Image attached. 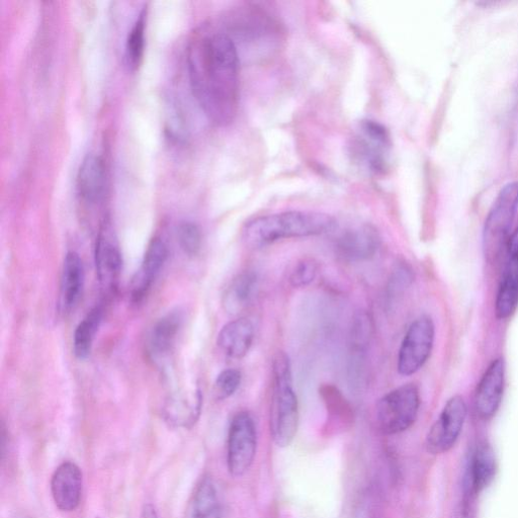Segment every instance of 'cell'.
<instances>
[{
    "mask_svg": "<svg viewBox=\"0 0 518 518\" xmlns=\"http://www.w3.org/2000/svg\"><path fill=\"white\" fill-rule=\"evenodd\" d=\"M240 56L224 31L202 30L190 43L189 75L194 96L217 126L231 124L238 112Z\"/></svg>",
    "mask_w": 518,
    "mask_h": 518,
    "instance_id": "cell-1",
    "label": "cell"
},
{
    "mask_svg": "<svg viewBox=\"0 0 518 518\" xmlns=\"http://www.w3.org/2000/svg\"><path fill=\"white\" fill-rule=\"evenodd\" d=\"M337 223L327 214L310 211H288L249 221L243 228L245 243L253 248L266 247L278 241L327 234Z\"/></svg>",
    "mask_w": 518,
    "mask_h": 518,
    "instance_id": "cell-2",
    "label": "cell"
},
{
    "mask_svg": "<svg viewBox=\"0 0 518 518\" xmlns=\"http://www.w3.org/2000/svg\"><path fill=\"white\" fill-rule=\"evenodd\" d=\"M225 33L234 42L240 57L243 53L256 61L275 54L284 42L285 32L272 13L251 4L230 17L229 29Z\"/></svg>",
    "mask_w": 518,
    "mask_h": 518,
    "instance_id": "cell-3",
    "label": "cell"
},
{
    "mask_svg": "<svg viewBox=\"0 0 518 518\" xmlns=\"http://www.w3.org/2000/svg\"><path fill=\"white\" fill-rule=\"evenodd\" d=\"M273 376L271 436L279 448H287L296 438L300 414L298 398L293 387L291 362L283 352L274 360Z\"/></svg>",
    "mask_w": 518,
    "mask_h": 518,
    "instance_id": "cell-4",
    "label": "cell"
},
{
    "mask_svg": "<svg viewBox=\"0 0 518 518\" xmlns=\"http://www.w3.org/2000/svg\"><path fill=\"white\" fill-rule=\"evenodd\" d=\"M353 161L369 176L386 174L392 142L388 130L376 121H362L351 143Z\"/></svg>",
    "mask_w": 518,
    "mask_h": 518,
    "instance_id": "cell-5",
    "label": "cell"
},
{
    "mask_svg": "<svg viewBox=\"0 0 518 518\" xmlns=\"http://www.w3.org/2000/svg\"><path fill=\"white\" fill-rule=\"evenodd\" d=\"M518 209V183L504 186L486 218L483 249L489 263H495L510 238V230Z\"/></svg>",
    "mask_w": 518,
    "mask_h": 518,
    "instance_id": "cell-6",
    "label": "cell"
},
{
    "mask_svg": "<svg viewBox=\"0 0 518 518\" xmlns=\"http://www.w3.org/2000/svg\"><path fill=\"white\" fill-rule=\"evenodd\" d=\"M420 407V393L414 384H405L383 396L376 407L377 423L384 435L394 436L409 429Z\"/></svg>",
    "mask_w": 518,
    "mask_h": 518,
    "instance_id": "cell-7",
    "label": "cell"
},
{
    "mask_svg": "<svg viewBox=\"0 0 518 518\" xmlns=\"http://www.w3.org/2000/svg\"><path fill=\"white\" fill-rule=\"evenodd\" d=\"M436 327L433 319L423 315L409 326L398 354L397 369L401 376L419 372L434 350Z\"/></svg>",
    "mask_w": 518,
    "mask_h": 518,
    "instance_id": "cell-8",
    "label": "cell"
},
{
    "mask_svg": "<svg viewBox=\"0 0 518 518\" xmlns=\"http://www.w3.org/2000/svg\"><path fill=\"white\" fill-rule=\"evenodd\" d=\"M257 449V430L246 411L237 413L229 426L227 467L233 477H241L251 468Z\"/></svg>",
    "mask_w": 518,
    "mask_h": 518,
    "instance_id": "cell-9",
    "label": "cell"
},
{
    "mask_svg": "<svg viewBox=\"0 0 518 518\" xmlns=\"http://www.w3.org/2000/svg\"><path fill=\"white\" fill-rule=\"evenodd\" d=\"M467 417V404L462 396L452 397L445 405L439 418L431 426L426 438L430 454L449 452L457 443Z\"/></svg>",
    "mask_w": 518,
    "mask_h": 518,
    "instance_id": "cell-10",
    "label": "cell"
},
{
    "mask_svg": "<svg viewBox=\"0 0 518 518\" xmlns=\"http://www.w3.org/2000/svg\"><path fill=\"white\" fill-rule=\"evenodd\" d=\"M518 307V227L510 235L507 259L495 300V315L500 320L510 318Z\"/></svg>",
    "mask_w": 518,
    "mask_h": 518,
    "instance_id": "cell-11",
    "label": "cell"
},
{
    "mask_svg": "<svg viewBox=\"0 0 518 518\" xmlns=\"http://www.w3.org/2000/svg\"><path fill=\"white\" fill-rule=\"evenodd\" d=\"M380 246L378 231L370 225H363L343 232L336 242V251L345 262L362 263L370 261Z\"/></svg>",
    "mask_w": 518,
    "mask_h": 518,
    "instance_id": "cell-12",
    "label": "cell"
},
{
    "mask_svg": "<svg viewBox=\"0 0 518 518\" xmlns=\"http://www.w3.org/2000/svg\"><path fill=\"white\" fill-rule=\"evenodd\" d=\"M505 386V363L494 360L482 376L475 394V410L484 420L491 419L498 411Z\"/></svg>",
    "mask_w": 518,
    "mask_h": 518,
    "instance_id": "cell-13",
    "label": "cell"
},
{
    "mask_svg": "<svg viewBox=\"0 0 518 518\" xmlns=\"http://www.w3.org/2000/svg\"><path fill=\"white\" fill-rule=\"evenodd\" d=\"M122 254L112 232L106 224L101 230L96 245V268L101 286L112 291L118 284L122 272Z\"/></svg>",
    "mask_w": 518,
    "mask_h": 518,
    "instance_id": "cell-14",
    "label": "cell"
},
{
    "mask_svg": "<svg viewBox=\"0 0 518 518\" xmlns=\"http://www.w3.org/2000/svg\"><path fill=\"white\" fill-rule=\"evenodd\" d=\"M497 461L493 449L486 442L479 443L471 455L465 480L464 497L475 499L494 480Z\"/></svg>",
    "mask_w": 518,
    "mask_h": 518,
    "instance_id": "cell-15",
    "label": "cell"
},
{
    "mask_svg": "<svg viewBox=\"0 0 518 518\" xmlns=\"http://www.w3.org/2000/svg\"><path fill=\"white\" fill-rule=\"evenodd\" d=\"M82 487L80 468L72 462L61 464L51 480V493L57 508L64 512L74 511L80 504Z\"/></svg>",
    "mask_w": 518,
    "mask_h": 518,
    "instance_id": "cell-16",
    "label": "cell"
},
{
    "mask_svg": "<svg viewBox=\"0 0 518 518\" xmlns=\"http://www.w3.org/2000/svg\"><path fill=\"white\" fill-rule=\"evenodd\" d=\"M167 255L164 241L154 238L148 245L142 265L131 284V298L134 303H140L148 294L166 262Z\"/></svg>",
    "mask_w": 518,
    "mask_h": 518,
    "instance_id": "cell-17",
    "label": "cell"
},
{
    "mask_svg": "<svg viewBox=\"0 0 518 518\" xmlns=\"http://www.w3.org/2000/svg\"><path fill=\"white\" fill-rule=\"evenodd\" d=\"M203 407L200 390L170 396L162 409L166 423L177 428H192L199 420Z\"/></svg>",
    "mask_w": 518,
    "mask_h": 518,
    "instance_id": "cell-18",
    "label": "cell"
},
{
    "mask_svg": "<svg viewBox=\"0 0 518 518\" xmlns=\"http://www.w3.org/2000/svg\"><path fill=\"white\" fill-rule=\"evenodd\" d=\"M106 190V170L103 160L90 154L86 156L78 169L77 191L83 201L89 204L100 203Z\"/></svg>",
    "mask_w": 518,
    "mask_h": 518,
    "instance_id": "cell-19",
    "label": "cell"
},
{
    "mask_svg": "<svg viewBox=\"0 0 518 518\" xmlns=\"http://www.w3.org/2000/svg\"><path fill=\"white\" fill-rule=\"evenodd\" d=\"M254 326L247 318H239L227 323L219 332L217 343L229 358L243 359L252 347Z\"/></svg>",
    "mask_w": 518,
    "mask_h": 518,
    "instance_id": "cell-20",
    "label": "cell"
},
{
    "mask_svg": "<svg viewBox=\"0 0 518 518\" xmlns=\"http://www.w3.org/2000/svg\"><path fill=\"white\" fill-rule=\"evenodd\" d=\"M179 311L162 317L153 327L148 340V353L154 361H162L171 352L183 326Z\"/></svg>",
    "mask_w": 518,
    "mask_h": 518,
    "instance_id": "cell-21",
    "label": "cell"
},
{
    "mask_svg": "<svg viewBox=\"0 0 518 518\" xmlns=\"http://www.w3.org/2000/svg\"><path fill=\"white\" fill-rule=\"evenodd\" d=\"M84 279L82 259L76 252H68L64 259L60 286V307L63 312H70L78 304Z\"/></svg>",
    "mask_w": 518,
    "mask_h": 518,
    "instance_id": "cell-22",
    "label": "cell"
},
{
    "mask_svg": "<svg viewBox=\"0 0 518 518\" xmlns=\"http://www.w3.org/2000/svg\"><path fill=\"white\" fill-rule=\"evenodd\" d=\"M222 501L219 489L211 477L201 480L193 495L188 518H221Z\"/></svg>",
    "mask_w": 518,
    "mask_h": 518,
    "instance_id": "cell-23",
    "label": "cell"
},
{
    "mask_svg": "<svg viewBox=\"0 0 518 518\" xmlns=\"http://www.w3.org/2000/svg\"><path fill=\"white\" fill-rule=\"evenodd\" d=\"M258 280L254 273L244 272L238 275L227 288L223 297V306L227 313L237 315L244 311L256 295Z\"/></svg>",
    "mask_w": 518,
    "mask_h": 518,
    "instance_id": "cell-24",
    "label": "cell"
},
{
    "mask_svg": "<svg viewBox=\"0 0 518 518\" xmlns=\"http://www.w3.org/2000/svg\"><path fill=\"white\" fill-rule=\"evenodd\" d=\"M102 319L103 309L101 306H97L76 327L73 351L78 359L85 360L90 357Z\"/></svg>",
    "mask_w": 518,
    "mask_h": 518,
    "instance_id": "cell-25",
    "label": "cell"
},
{
    "mask_svg": "<svg viewBox=\"0 0 518 518\" xmlns=\"http://www.w3.org/2000/svg\"><path fill=\"white\" fill-rule=\"evenodd\" d=\"M145 13H141L128 34L125 48V59L131 70H136L141 64L145 47Z\"/></svg>",
    "mask_w": 518,
    "mask_h": 518,
    "instance_id": "cell-26",
    "label": "cell"
},
{
    "mask_svg": "<svg viewBox=\"0 0 518 518\" xmlns=\"http://www.w3.org/2000/svg\"><path fill=\"white\" fill-rule=\"evenodd\" d=\"M178 241L181 248L190 256L197 255L202 247L200 228L192 222H184L178 227Z\"/></svg>",
    "mask_w": 518,
    "mask_h": 518,
    "instance_id": "cell-27",
    "label": "cell"
},
{
    "mask_svg": "<svg viewBox=\"0 0 518 518\" xmlns=\"http://www.w3.org/2000/svg\"><path fill=\"white\" fill-rule=\"evenodd\" d=\"M241 373L234 369L223 371L215 382V395L219 400H225L233 396L241 384Z\"/></svg>",
    "mask_w": 518,
    "mask_h": 518,
    "instance_id": "cell-28",
    "label": "cell"
},
{
    "mask_svg": "<svg viewBox=\"0 0 518 518\" xmlns=\"http://www.w3.org/2000/svg\"><path fill=\"white\" fill-rule=\"evenodd\" d=\"M317 275V263L310 258L302 259L291 273L290 283L294 288H304L313 283Z\"/></svg>",
    "mask_w": 518,
    "mask_h": 518,
    "instance_id": "cell-29",
    "label": "cell"
},
{
    "mask_svg": "<svg viewBox=\"0 0 518 518\" xmlns=\"http://www.w3.org/2000/svg\"><path fill=\"white\" fill-rule=\"evenodd\" d=\"M373 330L372 319L367 313L359 314L354 323L352 331L353 345L356 349L362 350L368 345Z\"/></svg>",
    "mask_w": 518,
    "mask_h": 518,
    "instance_id": "cell-30",
    "label": "cell"
},
{
    "mask_svg": "<svg viewBox=\"0 0 518 518\" xmlns=\"http://www.w3.org/2000/svg\"><path fill=\"white\" fill-rule=\"evenodd\" d=\"M411 280V272L407 267L402 266L393 274L390 289H392L393 293L399 292L406 288L410 284Z\"/></svg>",
    "mask_w": 518,
    "mask_h": 518,
    "instance_id": "cell-31",
    "label": "cell"
},
{
    "mask_svg": "<svg viewBox=\"0 0 518 518\" xmlns=\"http://www.w3.org/2000/svg\"><path fill=\"white\" fill-rule=\"evenodd\" d=\"M473 501L474 499L464 497L453 518H474Z\"/></svg>",
    "mask_w": 518,
    "mask_h": 518,
    "instance_id": "cell-32",
    "label": "cell"
},
{
    "mask_svg": "<svg viewBox=\"0 0 518 518\" xmlns=\"http://www.w3.org/2000/svg\"><path fill=\"white\" fill-rule=\"evenodd\" d=\"M141 518H159V516L152 504H146L142 510Z\"/></svg>",
    "mask_w": 518,
    "mask_h": 518,
    "instance_id": "cell-33",
    "label": "cell"
},
{
    "mask_svg": "<svg viewBox=\"0 0 518 518\" xmlns=\"http://www.w3.org/2000/svg\"><path fill=\"white\" fill-rule=\"evenodd\" d=\"M19 518H31V517H29V516H22V517H19Z\"/></svg>",
    "mask_w": 518,
    "mask_h": 518,
    "instance_id": "cell-34",
    "label": "cell"
}]
</instances>
